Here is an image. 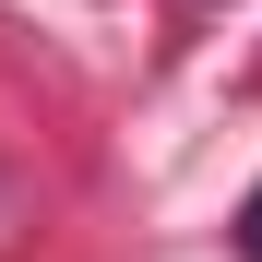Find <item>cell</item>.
I'll use <instances>...</instances> for the list:
<instances>
[{"label": "cell", "mask_w": 262, "mask_h": 262, "mask_svg": "<svg viewBox=\"0 0 262 262\" xmlns=\"http://www.w3.org/2000/svg\"><path fill=\"white\" fill-rule=\"evenodd\" d=\"M238 262H262V191L238 203Z\"/></svg>", "instance_id": "cell-1"}]
</instances>
